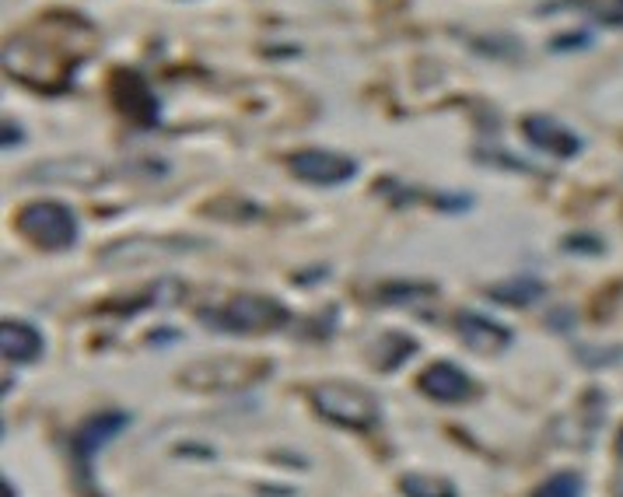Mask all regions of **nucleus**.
Listing matches in <instances>:
<instances>
[{
    "mask_svg": "<svg viewBox=\"0 0 623 497\" xmlns=\"http://www.w3.org/2000/svg\"><path fill=\"white\" fill-rule=\"evenodd\" d=\"M315 411L323 414L326 420L341 424V428L350 431H365V428H376L379 424V400L368 393L361 385H350V382H326L319 385L312 393Z\"/></svg>",
    "mask_w": 623,
    "mask_h": 497,
    "instance_id": "5",
    "label": "nucleus"
},
{
    "mask_svg": "<svg viewBox=\"0 0 623 497\" xmlns=\"http://www.w3.org/2000/svg\"><path fill=\"white\" fill-rule=\"evenodd\" d=\"M575 245V253H602V242H596V239H567V248Z\"/></svg>",
    "mask_w": 623,
    "mask_h": 497,
    "instance_id": "21",
    "label": "nucleus"
},
{
    "mask_svg": "<svg viewBox=\"0 0 623 497\" xmlns=\"http://www.w3.org/2000/svg\"><path fill=\"white\" fill-rule=\"evenodd\" d=\"M400 490L406 497H455V487L445 481V476H431V473H406L400 481Z\"/></svg>",
    "mask_w": 623,
    "mask_h": 497,
    "instance_id": "18",
    "label": "nucleus"
},
{
    "mask_svg": "<svg viewBox=\"0 0 623 497\" xmlns=\"http://www.w3.org/2000/svg\"><path fill=\"white\" fill-rule=\"evenodd\" d=\"M288 169L301 183H312V186H341L358 175V162H354V158L323 151V148H301L288 154Z\"/></svg>",
    "mask_w": 623,
    "mask_h": 497,
    "instance_id": "7",
    "label": "nucleus"
},
{
    "mask_svg": "<svg viewBox=\"0 0 623 497\" xmlns=\"http://www.w3.org/2000/svg\"><path fill=\"white\" fill-rule=\"evenodd\" d=\"M18 232L25 242L46 248V253H60L78 242V218L74 210L60 200H35L18 210Z\"/></svg>",
    "mask_w": 623,
    "mask_h": 497,
    "instance_id": "3",
    "label": "nucleus"
},
{
    "mask_svg": "<svg viewBox=\"0 0 623 497\" xmlns=\"http://www.w3.org/2000/svg\"><path fill=\"white\" fill-rule=\"evenodd\" d=\"M420 389L438 403H462L473 396V382L449 361H438L427 368L420 375Z\"/></svg>",
    "mask_w": 623,
    "mask_h": 497,
    "instance_id": "13",
    "label": "nucleus"
},
{
    "mask_svg": "<svg viewBox=\"0 0 623 497\" xmlns=\"http://www.w3.org/2000/svg\"><path fill=\"white\" fill-rule=\"evenodd\" d=\"M109 102L137 127H154L158 116H162V105H158L148 78L134 67L109 70Z\"/></svg>",
    "mask_w": 623,
    "mask_h": 497,
    "instance_id": "6",
    "label": "nucleus"
},
{
    "mask_svg": "<svg viewBox=\"0 0 623 497\" xmlns=\"http://www.w3.org/2000/svg\"><path fill=\"white\" fill-rule=\"evenodd\" d=\"M592 46V32H561L550 49L554 53H578V49H589Z\"/></svg>",
    "mask_w": 623,
    "mask_h": 497,
    "instance_id": "20",
    "label": "nucleus"
},
{
    "mask_svg": "<svg viewBox=\"0 0 623 497\" xmlns=\"http://www.w3.org/2000/svg\"><path fill=\"white\" fill-rule=\"evenodd\" d=\"M0 350H4L8 361H35L43 354V336L28 323L8 319V323L0 326Z\"/></svg>",
    "mask_w": 623,
    "mask_h": 497,
    "instance_id": "14",
    "label": "nucleus"
},
{
    "mask_svg": "<svg viewBox=\"0 0 623 497\" xmlns=\"http://www.w3.org/2000/svg\"><path fill=\"white\" fill-rule=\"evenodd\" d=\"M455 330L462 336V344L476 354H501L511 344V333L501 323H494V319L480 315V312H459Z\"/></svg>",
    "mask_w": 623,
    "mask_h": 497,
    "instance_id": "12",
    "label": "nucleus"
},
{
    "mask_svg": "<svg viewBox=\"0 0 623 497\" xmlns=\"http://www.w3.org/2000/svg\"><path fill=\"white\" fill-rule=\"evenodd\" d=\"M127 428V414H102V417H92L88 424H81L74 441H70V452L78 459V470L81 476H88V463H92V455L109 441L113 435H119Z\"/></svg>",
    "mask_w": 623,
    "mask_h": 497,
    "instance_id": "11",
    "label": "nucleus"
},
{
    "mask_svg": "<svg viewBox=\"0 0 623 497\" xmlns=\"http://www.w3.org/2000/svg\"><path fill=\"white\" fill-rule=\"evenodd\" d=\"M522 134H526V140L532 148H540L550 158H561V162H567V158H575L581 151V137L572 127H564L561 119L546 116V113L526 116L522 119Z\"/></svg>",
    "mask_w": 623,
    "mask_h": 497,
    "instance_id": "9",
    "label": "nucleus"
},
{
    "mask_svg": "<svg viewBox=\"0 0 623 497\" xmlns=\"http://www.w3.org/2000/svg\"><path fill=\"white\" fill-rule=\"evenodd\" d=\"M109 180V169L95 158H64V162H43L25 172V183H57L74 189H92Z\"/></svg>",
    "mask_w": 623,
    "mask_h": 497,
    "instance_id": "8",
    "label": "nucleus"
},
{
    "mask_svg": "<svg viewBox=\"0 0 623 497\" xmlns=\"http://www.w3.org/2000/svg\"><path fill=\"white\" fill-rule=\"evenodd\" d=\"M99 32L78 11H49L4 43V74L35 92H67L95 53Z\"/></svg>",
    "mask_w": 623,
    "mask_h": 497,
    "instance_id": "1",
    "label": "nucleus"
},
{
    "mask_svg": "<svg viewBox=\"0 0 623 497\" xmlns=\"http://www.w3.org/2000/svg\"><path fill=\"white\" fill-rule=\"evenodd\" d=\"M288 319L291 312L270 294H235L224 305L200 312V323L221 333H270L280 330Z\"/></svg>",
    "mask_w": 623,
    "mask_h": 497,
    "instance_id": "2",
    "label": "nucleus"
},
{
    "mask_svg": "<svg viewBox=\"0 0 623 497\" xmlns=\"http://www.w3.org/2000/svg\"><path fill=\"white\" fill-rule=\"evenodd\" d=\"M435 294H438V288L427 280H385L376 288V301L385 309H414Z\"/></svg>",
    "mask_w": 623,
    "mask_h": 497,
    "instance_id": "15",
    "label": "nucleus"
},
{
    "mask_svg": "<svg viewBox=\"0 0 623 497\" xmlns=\"http://www.w3.org/2000/svg\"><path fill=\"white\" fill-rule=\"evenodd\" d=\"M532 497H581V476L578 473H554Z\"/></svg>",
    "mask_w": 623,
    "mask_h": 497,
    "instance_id": "19",
    "label": "nucleus"
},
{
    "mask_svg": "<svg viewBox=\"0 0 623 497\" xmlns=\"http://www.w3.org/2000/svg\"><path fill=\"white\" fill-rule=\"evenodd\" d=\"M186 245H204V242H197V239H130V242L113 245L109 253L102 256V263H109V266H134V263H145V259H154V256L189 253Z\"/></svg>",
    "mask_w": 623,
    "mask_h": 497,
    "instance_id": "10",
    "label": "nucleus"
},
{
    "mask_svg": "<svg viewBox=\"0 0 623 497\" xmlns=\"http://www.w3.org/2000/svg\"><path fill=\"white\" fill-rule=\"evenodd\" d=\"M270 375V361L256 358H210L193 361L180 371V382L193 393H224V389H249Z\"/></svg>",
    "mask_w": 623,
    "mask_h": 497,
    "instance_id": "4",
    "label": "nucleus"
},
{
    "mask_svg": "<svg viewBox=\"0 0 623 497\" xmlns=\"http://www.w3.org/2000/svg\"><path fill=\"white\" fill-rule=\"evenodd\" d=\"M616 452L623 455V428H620V435H616Z\"/></svg>",
    "mask_w": 623,
    "mask_h": 497,
    "instance_id": "23",
    "label": "nucleus"
},
{
    "mask_svg": "<svg viewBox=\"0 0 623 497\" xmlns=\"http://www.w3.org/2000/svg\"><path fill=\"white\" fill-rule=\"evenodd\" d=\"M557 8H572L589 18V22L623 28V0H557V4H546L540 11H557Z\"/></svg>",
    "mask_w": 623,
    "mask_h": 497,
    "instance_id": "17",
    "label": "nucleus"
},
{
    "mask_svg": "<svg viewBox=\"0 0 623 497\" xmlns=\"http://www.w3.org/2000/svg\"><path fill=\"white\" fill-rule=\"evenodd\" d=\"M22 145V130L14 127V123H4V148H18Z\"/></svg>",
    "mask_w": 623,
    "mask_h": 497,
    "instance_id": "22",
    "label": "nucleus"
},
{
    "mask_svg": "<svg viewBox=\"0 0 623 497\" xmlns=\"http://www.w3.org/2000/svg\"><path fill=\"white\" fill-rule=\"evenodd\" d=\"M543 294H546V288L537 277H508V280L491 284L487 288V298L501 301V305H511V309H526L532 301H540Z\"/></svg>",
    "mask_w": 623,
    "mask_h": 497,
    "instance_id": "16",
    "label": "nucleus"
}]
</instances>
